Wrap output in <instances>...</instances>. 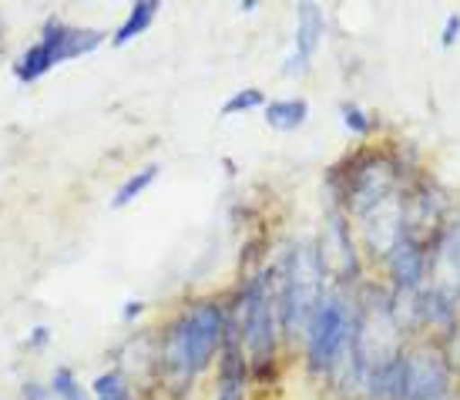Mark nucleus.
<instances>
[{"instance_id":"obj_1","label":"nucleus","mask_w":460,"mask_h":400,"mask_svg":"<svg viewBox=\"0 0 460 400\" xmlns=\"http://www.w3.org/2000/svg\"><path fill=\"white\" fill-rule=\"evenodd\" d=\"M222 333H226V320H222V310H218L216 303L195 307L172 330V336H168V347H165L168 370L179 377V380H189L192 374H199L205 363L212 360V353L218 350Z\"/></svg>"},{"instance_id":"obj_2","label":"nucleus","mask_w":460,"mask_h":400,"mask_svg":"<svg viewBox=\"0 0 460 400\" xmlns=\"http://www.w3.org/2000/svg\"><path fill=\"white\" fill-rule=\"evenodd\" d=\"M400 360V320L394 316V307L384 299L367 303V310L353 333V363H357L363 384L370 387L376 377H384Z\"/></svg>"},{"instance_id":"obj_3","label":"nucleus","mask_w":460,"mask_h":400,"mask_svg":"<svg viewBox=\"0 0 460 400\" xmlns=\"http://www.w3.org/2000/svg\"><path fill=\"white\" fill-rule=\"evenodd\" d=\"M323 299V262L320 253L309 243L293 245L289 262H286V280H282V326L289 333H306L313 313Z\"/></svg>"},{"instance_id":"obj_4","label":"nucleus","mask_w":460,"mask_h":400,"mask_svg":"<svg viewBox=\"0 0 460 400\" xmlns=\"http://www.w3.org/2000/svg\"><path fill=\"white\" fill-rule=\"evenodd\" d=\"M353 333H357V323L349 316L346 299L340 293H326L306 326L313 370L330 374L332 367H340L346 360V353L353 357Z\"/></svg>"},{"instance_id":"obj_5","label":"nucleus","mask_w":460,"mask_h":400,"mask_svg":"<svg viewBox=\"0 0 460 400\" xmlns=\"http://www.w3.org/2000/svg\"><path fill=\"white\" fill-rule=\"evenodd\" d=\"M102 40H104L102 31H77V27H67L61 21H51V24L44 27L38 44L27 48L24 58L17 61L13 75L21 81H38L51 67L65 65L71 58H81V54H91Z\"/></svg>"},{"instance_id":"obj_6","label":"nucleus","mask_w":460,"mask_h":400,"mask_svg":"<svg viewBox=\"0 0 460 400\" xmlns=\"http://www.w3.org/2000/svg\"><path fill=\"white\" fill-rule=\"evenodd\" d=\"M243 333L252 360H272V350H276V299H272V280L269 276H259L256 283L245 289Z\"/></svg>"},{"instance_id":"obj_7","label":"nucleus","mask_w":460,"mask_h":400,"mask_svg":"<svg viewBox=\"0 0 460 400\" xmlns=\"http://www.w3.org/2000/svg\"><path fill=\"white\" fill-rule=\"evenodd\" d=\"M450 387V370L434 350H417L400 357V397L396 400H440Z\"/></svg>"},{"instance_id":"obj_8","label":"nucleus","mask_w":460,"mask_h":400,"mask_svg":"<svg viewBox=\"0 0 460 400\" xmlns=\"http://www.w3.org/2000/svg\"><path fill=\"white\" fill-rule=\"evenodd\" d=\"M403 202H400V195H386L384 202H376L373 209L363 212V229H367V243H370L373 253H380V256H390L394 253V245L403 239Z\"/></svg>"},{"instance_id":"obj_9","label":"nucleus","mask_w":460,"mask_h":400,"mask_svg":"<svg viewBox=\"0 0 460 400\" xmlns=\"http://www.w3.org/2000/svg\"><path fill=\"white\" fill-rule=\"evenodd\" d=\"M394 192H396V168L386 158H370L367 165L353 168L349 195H353V209H357L359 216Z\"/></svg>"},{"instance_id":"obj_10","label":"nucleus","mask_w":460,"mask_h":400,"mask_svg":"<svg viewBox=\"0 0 460 400\" xmlns=\"http://www.w3.org/2000/svg\"><path fill=\"white\" fill-rule=\"evenodd\" d=\"M430 276H434V283H430L434 293L447 299L460 297V222H454L444 233V239L437 243L434 259H430Z\"/></svg>"},{"instance_id":"obj_11","label":"nucleus","mask_w":460,"mask_h":400,"mask_svg":"<svg viewBox=\"0 0 460 400\" xmlns=\"http://www.w3.org/2000/svg\"><path fill=\"white\" fill-rule=\"evenodd\" d=\"M323 11L316 4H299V11H296V54L289 58V65L286 71L293 75V71H303L309 65V58L320 51L323 44Z\"/></svg>"},{"instance_id":"obj_12","label":"nucleus","mask_w":460,"mask_h":400,"mask_svg":"<svg viewBox=\"0 0 460 400\" xmlns=\"http://www.w3.org/2000/svg\"><path fill=\"white\" fill-rule=\"evenodd\" d=\"M316 253H320L323 270H332L340 280H346V276H353V272H357V253H353L349 233H346V226H343L340 216H332L330 219V229H326L323 245L316 249Z\"/></svg>"},{"instance_id":"obj_13","label":"nucleus","mask_w":460,"mask_h":400,"mask_svg":"<svg viewBox=\"0 0 460 400\" xmlns=\"http://www.w3.org/2000/svg\"><path fill=\"white\" fill-rule=\"evenodd\" d=\"M390 266H394L396 283L403 286V289H413V286L420 283L423 270H427V249H420V243L413 236L403 233V239L390 253Z\"/></svg>"},{"instance_id":"obj_14","label":"nucleus","mask_w":460,"mask_h":400,"mask_svg":"<svg viewBox=\"0 0 460 400\" xmlns=\"http://www.w3.org/2000/svg\"><path fill=\"white\" fill-rule=\"evenodd\" d=\"M309 118V104L303 98H286V102H269L266 104V121L276 131H296L303 129Z\"/></svg>"},{"instance_id":"obj_15","label":"nucleus","mask_w":460,"mask_h":400,"mask_svg":"<svg viewBox=\"0 0 460 400\" xmlns=\"http://www.w3.org/2000/svg\"><path fill=\"white\" fill-rule=\"evenodd\" d=\"M158 0H138L135 7H131V13H128V21L118 27V34H115V44L118 48H125L128 40H135L138 34H145L148 27H152V21H155V13H158Z\"/></svg>"},{"instance_id":"obj_16","label":"nucleus","mask_w":460,"mask_h":400,"mask_svg":"<svg viewBox=\"0 0 460 400\" xmlns=\"http://www.w3.org/2000/svg\"><path fill=\"white\" fill-rule=\"evenodd\" d=\"M243 380H245V370H243V357L229 350V357L222 363V384H218V400H243Z\"/></svg>"},{"instance_id":"obj_17","label":"nucleus","mask_w":460,"mask_h":400,"mask_svg":"<svg viewBox=\"0 0 460 400\" xmlns=\"http://www.w3.org/2000/svg\"><path fill=\"white\" fill-rule=\"evenodd\" d=\"M155 179H158V165L141 168L138 175H131V179L125 182L121 189H118L115 199H111V206H115V209H125L128 202H135V199H138V195L145 192V189H148V185H152Z\"/></svg>"},{"instance_id":"obj_18","label":"nucleus","mask_w":460,"mask_h":400,"mask_svg":"<svg viewBox=\"0 0 460 400\" xmlns=\"http://www.w3.org/2000/svg\"><path fill=\"white\" fill-rule=\"evenodd\" d=\"M94 397L98 400H131L128 384L121 374H104L94 380Z\"/></svg>"},{"instance_id":"obj_19","label":"nucleus","mask_w":460,"mask_h":400,"mask_svg":"<svg viewBox=\"0 0 460 400\" xmlns=\"http://www.w3.org/2000/svg\"><path fill=\"white\" fill-rule=\"evenodd\" d=\"M262 102H266V98H262L256 88H245V91H239V94H232L229 102L222 104V118L239 115V111H249V108H259Z\"/></svg>"},{"instance_id":"obj_20","label":"nucleus","mask_w":460,"mask_h":400,"mask_svg":"<svg viewBox=\"0 0 460 400\" xmlns=\"http://www.w3.org/2000/svg\"><path fill=\"white\" fill-rule=\"evenodd\" d=\"M51 394L58 400H84L81 397V387H77L75 377H71V370H58V374H54Z\"/></svg>"},{"instance_id":"obj_21","label":"nucleus","mask_w":460,"mask_h":400,"mask_svg":"<svg viewBox=\"0 0 460 400\" xmlns=\"http://www.w3.org/2000/svg\"><path fill=\"white\" fill-rule=\"evenodd\" d=\"M343 125L353 131V135H367V131H370V118L363 115L357 104H343Z\"/></svg>"},{"instance_id":"obj_22","label":"nucleus","mask_w":460,"mask_h":400,"mask_svg":"<svg viewBox=\"0 0 460 400\" xmlns=\"http://www.w3.org/2000/svg\"><path fill=\"white\" fill-rule=\"evenodd\" d=\"M457 38H460V13H450L447 24H444V38H440V44H444V48H450Z\"/></svg>"}]
</instances>
